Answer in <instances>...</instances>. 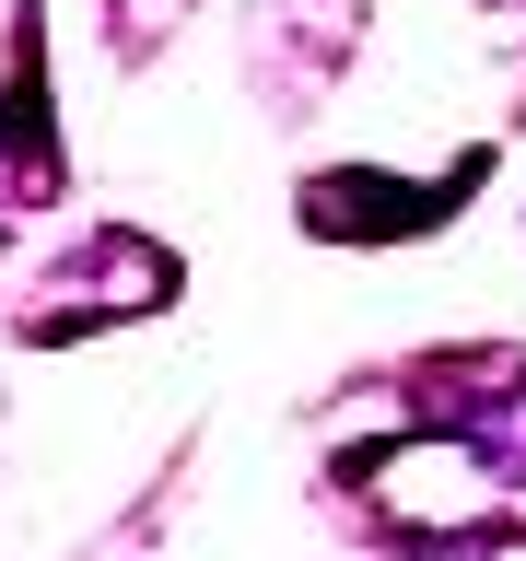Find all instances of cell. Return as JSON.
<instances>
[{
	"label": "cell",
	"instance_id": "1",
	"mask_svg": "<svg viewBox=\"0 0 526 561\" xmlns=\"http://www.w3.org/2000/svg\"><path fill=\"white\" fill-rule=\"evenodd\" d=\"M175 12H187V0H129V24H117V35H129V47H152V35H164Z\"/></svg>",
	"mask_w": 526,
	"mask_h": 561
}]
</instances>
